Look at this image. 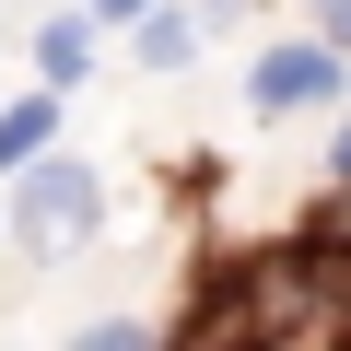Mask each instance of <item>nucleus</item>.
<instances>
[{"label":"nucleus","instance_id":"nucleus-1","mask_svg":"<svg viewBox=\"0 0 351 351\" xmlns=\"http://www.w3.org/2000/svg\"><path fill=\"white\" fill-rule=\"evenodd\" d=\"M94 223H106V176H94L82 152H59V141H47V152H24V164H12V234H24L36 258L82 246Z\"/></svg>","mask_w":351,"mask_h":351},{"label":"nucleus","instance_id":"nucleus-2","mask_svg":"<svg viewBox=\"0 0 351 351\" xmlns=\"http://www.w3.org/2000/svg\"><path fill=\"white\" fill-rule=\"evenodd\" d=\"M339 47L328 36H269L258 59H246V106L258 117H304V106H339Z\"/></svg>","mask_w":351,"mask_h":351},{"label":"nucleus","instance_id":"nucleus-3","mask_svg":"<svg viewBox=\"0 0 351 351\" xmlns=\"http://www.w3.org/2000/svg\"><path fill=\"white\" fill-rule=\"evenodd\" d=\"M94 36H106L94 12H47V24H36V82L82 94V82H94Z\"/></svg>","mask_w":351,"mask_h":351},{"label":"nucleus","instance_id":"nucleus-4","mask_svg":"<svg viewBox=\"0 0 351 351\" xmlns=\"http://www.w3.org/2000/svg\"><path fill=\"white\" fill-rule=\"evenodd\" d=\"M59 117H71V94H59V82H36V94L0 106V176H12L24 152H47V141H59Z\"/></svg>","mask_w":351,"mask_h":351},{"label":"nucleus","instance_id":"nucleus-5","mask_svg":"<svg viewBox=\"0 0 351 351\" xmlns=\"http://www.w3.org/2000/svg\"><path fill=\"white\" fill-rule=\"evenodd\" d=\"M129 24H141V36H129V47H141V71H188V59H199V36H211L199 12H164V0H141Z\"/></svg>","mask_w":351,"mask_h":351},{"label":"nucleus","instance_id":"nucleus-6","mask_svg":"<svg viewBox=\"0 0 351 351\" xmlns=\"http://www.w3.org/2000/svg\"><path fill=\"white\" fill-rule=\"evenodd\" d=\"M304 269H316V293H328V328L351 339V223H316V234H304Z\"/></svg>","mask_w":351,"mask_h":351},{"label":"nucleus","instance_id":"nucleus-7","mask_svg":"<svg viewBox=\"0 0 351 351\" xmlns=\"http://www.w3.org/2000/svg\"><path fill=\"white\" fill-rule=\"evenodd\" d=\"M141 339H152L141 316H82V351H141Z\"/></svg>","mask_w":351,"mask_h":351},{"label":"nucleus","instance_id":"nucleus-8","mask_svg":"<svg viewBox=\"0 0 351 351\" xmlns=\"http://www.w3.org/2000/svg\"><path fill=\"white\" fill-rule=\"evenodd\" d=\"M316 36H328V47L351 59V0H316Z\"/></svg>","mask_w":351,"mask_h":351},{"label":"nucleus","instance_id":"nucleus-9","mask_svg":"<svg viewBox=\"0 0 351 351\" xmlns=\"http://www.w3.org/2000/svg\"><path fill=\"white\" fill-rule=\"evenodd\" d=\"M328 176H339V188H351V117H339V141H328Z\"/></svg>","mask_w":351,"mask_h":351},{"label":"nucleus","instance_id":"nucleus-10","mask_svg":"<svg viewBox=\"0 0 351 351\" xmlns=\"http://www.w3.org/2000/svg\"><path fill=\"white\" fill-rule=\"evenodd\" d=\"M82 12H94V24H129V12H141V0H82Z\"/></svg>","mask_w":351,"mask_h":351}]
</instances>
